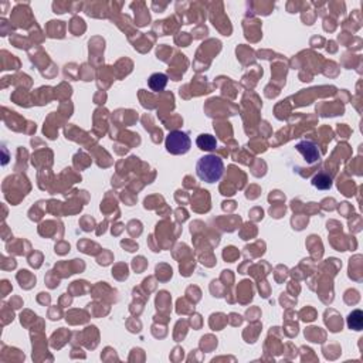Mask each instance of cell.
Segmentation results:
<instances>
[{
	"mask_svg": "<svg viewBox=\"0 0 363 363\" xmlns=\"http://www.w3.org/2000/svg\"><path fill=\"white\" fill-rule=\"evenodd\" d=\"M190 145H192V142H190L189 135L183 132V131H172V132H169V135L166 136L165 139L166 150L172 155L188 153Z\"/></svg>",
	"mask_w": 363,
	"mask_h": 363,
	"instance_id": "2",
	"label": "cell"
},
{
	"mask_svg": "<svg viewBox=\"0 0 363 363\" xmlns=\"http://www.w3.org/2000/svg\"><path fill=\"white\" fill-rule=\"evenodd\" d=\"M312 185H314L315 188H318V189L326 190L332 188V180H330V177L328 174L319 173L312 179Z\"/></svg>",
	"mask_w": 363,
	"mask_h": 363,
	"instance_id": "7",
	"label": "cell"
},
{
	"mask_svg": "<svg viewBox=\"0 0 363 363\" xmlns=\"http://www.w3.org/2000/svg\"><path fill=\"white\" fill-rule=\"evenodd\" d=\"M196 173L199 179L206 183H216L222 179L224 173L223 160L216 155H205L196 163Z\"/></svg>",
	"mask_w": 363,
	"mask_h": 363,
	"instance_id": "1",
	"label": "cell"
},
{
	"mask_svg": "<svg viewBox=\"0 0 363 363\" xmlns=\"http://www.w3.org/2000/svg\"><path fill=\"white\" fill-rule=\"evenodd\" d=\"M347 326L353 330H360L363 326V314L362 311L356 309L347 318Z\"/></svg>",
	"mask_w": 363,
	"mask_h": 363,
	"instance_id": "6",
	"label": "cell"
},
{
	"mask_svg": "<svg viewBox=\"0 0 363 363\" xmlns=\"http://www.w3.org/2000/svg\"><path fill=\"white\" fill-rule=\"evenodd\" d=\"M196 143H198L199 149H202V150H213L216 149L217 146V140L213 135H209V133H203V135H200L196 140Z\"/></svg>",
	"mask_w": 363,
	"mask_h": 363,
	"instance_id": "5",
	"label": "cell"
},
{
	"mask_svg": "<svg viewBox=\"0 0 363 363\" xmlns=\"http://www.w3.org/2000/svg\"><path fill=\"white\" fill-rule=\"evenodd\" d=\"M295 148H297V150L302 155V156L305 157V160L309 163V165H312L315 162H318L319 157H321V153H319V150H318V146L315 145L314 142H311V140H301V142H298Z\"/></svg>",
	"mask_w": 363,
	"mask_h": 363,
	"instance_id": "3",
	"label": "cell"
},
{
	"mask_svg": "<svg viewBox=\"0 0 363 363\" xmlns=\"http://www.w3.org/2000/svg\"><path fill=\"white\" fill-rule=\"evenodd\" d=\"M148 85L150 90L153 92H160L166 88L167 85V75L163 74V73H155L149 77L148 80Z\"/></svg>",
	"mask_w": 363,
	"mask_h": 363,
	"instance_id": "4",
	"label": "cell"
}]
</instances>
